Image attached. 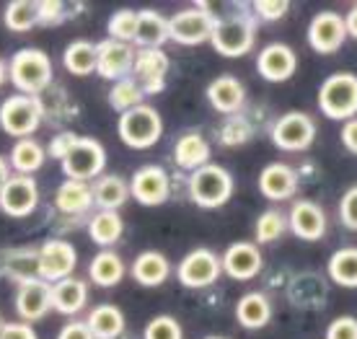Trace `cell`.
<instances>
[{
    "mask_svg": "<svg viewBox=\"0 0 357 339\" xmlns=\"http://www.w3.org/2000/svg\"><path fill=\"white\" fill-rule=\"evenodd\" d=\"M78 264L75 246L60 239L47 241L36 254V277L45 280L47 285H54L65 277H73V269Z\"/></svg>",
    "mask_w": 357,
    "mask_h": 339,
    "instance_id": "cell-10",
    "label": "cell"
},
{
    "mask_svg": "<svg viewBox=\"0 0 357 339\" xmlns=\"http://www.w3.org/2000/svg\"><path fill=\"white\" fill-rule=\"evenodd\" d=\"M257 70H259V75L264 81L282 83L295 75V70H298V57H295V52L287 45L272 42L257 57Z\"/></svg>",
    "mask_w": 357,
    "mask_h": 339,
    "instance_id": "cell-20",
    "label": "cell"
},
{
    "mask_svg": "<svg viewBox=\"0 0 357 339\" xmlns=\"http://www.w3.org/2000/svg\"><path fill=\"white\" fill-rule=\"evenodd\" d=\"M8 75L18 93L36 96V93H42L52 83V63H50L47 52L34 50V47H26V50H18L10 57Z\"/></svg>",
    "mask_w": 357,
    "mask_h": 339,
    "instance_id": "cell-2",
    "label": "cell"
},
{
    "mask_svg": "<svg viewBox=\"0 0 357 339\" xmlns=\"http://www.w3.org/2000/svg\"><path fill=\"white\" fill-rule=\"evenodd\" d=\"M86 326L93 334V339H116L122 331H125V316L116 306L107 303L98 306L89 313L86 319Z\"/></svg>",
    "mask_w": 357,
    "mask_h": 339,
    "instance_id": "cell-30",
    "label": "cell"
},
{
    "mask_svg": "<svg viewBox=\"0 0 357 339\" xmlns=\"http://www.w3.org/2000/svg\"><path fill=\"white\" fill-rule=\"evenodd\" d=\"M10 179V171H8V161L0 156V192H3V187H6V181Z\"/></svg>",
    "mask_w": 357,
    "mask_h": 339,
    "instance_id": "cell-49",
    "label": "cell"
},
{
    "mask_svg": "<svg viewBox=\"0 0 357 339\" xmlns=\"http://www.w3.org/2000/svg\"><path fill=\"white\" fill-rule=\"evenodd\" d=\"M233 195V176L223 166L218 163H207L202 169L192 171L189 176V197L192 202L205 210L225 205Z\"/></svg>",
    "mask_w": 357,
    "mask_h": 339,
    "instance_id": "cell-6",
    "label": "cell"
},
{
    "mask_svg": "<svg viewBox=\"0 0 357 339\" xmlns=\"http://www.w3.org/2000/svg\"><path fill=\"white\" fill-rule=\"evenodd\" d=\"M3 21L10 31H31L42 24V0H13L6 6Z\"/></svg>",
    "mask_w": 357,
    "mask_h": 339,
    "instance_id": "cell-32",
    "label": "cell"
},
{
    "mask_svg": "<svg viewBox=\"0 0 357 339\" xmlns=\"http://www.w3.org/2000/svg\"><path fill=\"white\" fill-rule=\"evenodd\" d=\"M340 220L347 231H357V184L342 195L340 199Z\"/></svg>",
    "mask_w": 357,
    "mask_h": 339,
    "instance_id": "cell-42",
    "label": "cell"
},
{
    "mask_svg": "<svg viewBox=\"0 0 357 339\" xmlns=\"http://www.w3.org/2000/svg\"><path fill=\"white\" fill-rule=\"evenodd\" d=\"M331 282L340 287H357V246H344L331 254L326 264Z\"/></svg>",
    "mask_w": 357,
    "mask_h": 339,
    "instance_id": "cell-34",
    "label": "cell"
},
{
    "mask_svg": "<svg viewBox=\"0 0 357 339\" xmlns=\"http://www.w3.org/2000/svg\"><path fill=\"white\" fill-rule=\"evenodd\" d=\"M50 301H52V308L57 313L73 316L89 301V285L78 277H65L60 282L50 285Z\"/></svg>",
    "mask_w": 357,
    "mask_h": 339,
    "instance_id": "cell-23",
    "label": "cell"
},
{
    "mask_svg": "<svg viewBox=\"0 0 357 339\" xmlns=\"http://www.w3.org/2000/svg\"><path fill=\"white\" fill-rule=\"evenodd\" d=\"M251 137V125L243 116H233L220 130V140L223 145H243Z\"/></svg>",
    "mask_w": 357,
    "mask_h": 339,
    "instance_id": "cell-41",
    "label": "cell"
},
{
    "mask_svg": "<svg viewBox=\"0 0 357 339\" xmlns=\"http://www.w3.org/2000/svg\"><path fill=\"white\" fill-rule=\"evenodd\" d=\"M259 192L272 202H282L298 192V174L287 163H269L259 174Z\"/></svg>",
    "mask_w": 357,
    "mask_h": 339,
    "instance_id": "cell-21",
    "label": "cell"
},
{
    "mask_svg": "<svg viewBox=\"0 0 357 339\" xmlns=\"http://www.w3.org/2000/svg\"><path fill=\"white\" fill-rule=\"evenodd\" d=\"M93 205V195L86 181H63L54 192V207L65 215H81Z\"/></svg>",
    "mask_w": 357,
    "mask_h": 339,
    "instance_id": "cell-29",
    "label": "cell"
},
{
    "mask_svg": "<svg viewBox=\"0 0 357 339\" xmlns=\"http://www.w3.org/2000/svg\"><path fill=\"white\" fill-rule=\"evenodd\" d=\"M116 135L122 137V143L127 148H132V151H148V148H153V145L161 140L163 135L161 114L151 104H140V107L119 114Z\"/></svg>",
    "mask_w": 357,
    "mask_h": 339,
    "instance_id": "cell-4",
    "label": "cell"
},
{
    "mask_svg": "<svg viewBox=\"0 0 357 339\" xmlns=\"http://www.w3.org/2000/svg\"><path fill=\"white\" fill-rule=\"evenodd\" d=\"M143 89L137 86V81H132V78H125V81H116L114 86H112V91H109V104H112V109H116L119 114H125V112H130V109L140 107L143 104Z\"/></svg>",
    "mask_w": 357,
    "mask_h": 339,
    "instance_id": "cell-37",
    "label": "cell"
},
{
    "mask_svg": "<svg viewBox=\"0 0 357 339\" xmlns=\"http://www.w3.org/2000/svg\"><path fill=\"white\" fill-rule=\"evenodd\" d=\"M215 27V16L207 6H195V8L178 10L169 18V39L181 47H197L210 42Z\"/></svg>",
    "mask_w": 357,
    "mask_h": 339,
    "instance_id": "cell-8",
    "label": "cell"
},
{
    "mask_svg": "<svg viewBox=\"0 0 357 339\" xmlns=\"http://www.w3.org/2000/svg\"><path fill=\"white\" fill-rule=\"evenodd\" d=\"M39 205V187L31 176H10L0 192V210L8 218H29Z\"/></svg>",
    "mask_w": 357,
    "mask_h": 339,
    "instance_id": "cell-14",
    "label": "cell"
},
{
    "mask_svg": "<svg viewBox=\"0 0 357 339\" xmlns=\"http://www.w3.org/2000/svg\"><path fill=\"white\" fill-rule=\"evenodd\" d=\"M93 195V205H98L101 210H119L130 197V184L122 176H98V181L91 189Z\"/></svg>",
    "mask_w": 357,
    "mask_h": 339,
    "instance_id": "cell-31",
    "label": "cell"
},
{
    "mask_svg": "<svg viewBox=\"0 0 357 339\" xmlns=\"http://www.w3.org/2000/svg\"><path fill=\"white\" fill-rule=\"evenodd\" d=\"M178 282L184 287H192V290H199V287H207L218 282V277L223 275V267H220V257L210 249H195L189 251L187 257L178 262Z\"/></svg>",
    "mask_w": 357,
    "mask_h": 339,
    "instance_id": "cell-11",
    "label": "cell"
},
{
    "mask_svg": "<svg viewBox=\"0 0 357 339\" xmlns=\"http://www.w3.org/2000/svg\"><path fill=\"white\" fill-rule=\"evenodd\" d=\"M340 137H342V143H344V148H347V153L357 156V116L342 125V135H340Z\"/></svg>",
    "mask_w": 357,
    "mask_h": 339,
    "instance_id": "cell-47",
    "label": "cell"
},
{
    "mask_svg": "<svg viewBox=\"0 0 357 339\" xmlns=\"http://www.w3.org/2000/svg\"><path fill=\"white\" fill-rule=\"evenodd\" d=\"M319 109L334 122H349L357 116V75L334 73L319 89Z\"/></svg>",
    "mask_w": 357,
    "mask_h": 339,
    "instance_id": "cell-3",
    "label": "cell"
},
{
    "mask_svg": "<svg viewBox=\"0 0 357 339\" xmlns=\"http://www.w3.org/2000/svg\"><path fill=\"white\" fill-rule=\"evenodd\" d=\"M130 269H132L135 282H140L143 287L163 285L171 275L169 259L163 257L161 251H143V254H137Z\"/></svg>",
    "mask_w": 357,
    "mask_h": 339,
    "instance_id": "cell-26",
    "label": "cell"
},
{
    "mask_svg": "<svg viewBox=\"0 0 357 339\" xmlns=\"http://www.w3.org/2000/svg\"><path fill=\"white\" fill-rule=\"evenodd\" d=\"M6 73H8V70H6V63H3V60H0V83L6 81Z\"/></svg>",
    "mask_w": 357,
    "mask_h": 339,
    "instance_id": "cell-50",
    "label": "cell"
},
{
    "mask_svg": "<svg viewBox=\"0 0 357 339\" xmlns=\"http://www.w3.org/2000/svg\"><path fill=\"white\" fill-rule=\"evenodd\" d=\"M135 45L140 50H161L169 42V18L158 10H137V29H135Z\"/></svg>",
    "mask_w": 357,
    "mask_h": 339,
    "instance_id": "cell-24",
    "label": "cell"
},
{
    "mask_svg": "<svg viewBox=\"0 0 357 339\" xmlns=\"http://www.w3.org/2000/svg\"><path fill=\"white\" fill-rule=\"evenodd\" d=\"M143 339H184V331H181V324L174 316L161 313V316H153L148 322Z\"/></svg>",
    "mask_w": 357,
    "mask_h": 339,
    "instance_id": "cell-40",
    "label": "cell"
},
{
    "mask_svg": "<svg viewBox=\"0 0 357 339\" xmlns=\"http://www.w3.org/2000/svg\"><path fill=\"white\" fill-rule=\"evenodd\" d=\"M326 339H357V319L355 316H337L326 326Z\"/></svg>",
    "mask_w": 357,
    "mask_h": 339,
    "instance_id": "cell-44",
    "label": "cell"
},
{
    "mask_svg": "<svg viewBox=\"0 0 357 339\" xmlns=\"http://www.w3.org/2000/svg\"><path fill=\"white\" fill-rule=\"evenodd\" d=\"M308 45L313 52L319 54H334L342 50V45L347 42V29H344V16L334 13V10H321L311 18L308 27Z\"/></svg>",
    "mask_w": 357,
    "mask_h": 339,
    "instance_id": "cell-12",
    "label": "cell"
},
{
    "mask_svg": "<svg viewBox=\"0 0 357 339\" xmlns=\"http://www.w3.org/2000/svg\"><path fill=\"white\" fill-rule=\"evenodd\" d=\"M254 231H257V243H275L280 241L287 231V218L280 210H264V213L257 218V225H254Z\"/></svg>",
    "mask_w": 357,
    "mask_h": 339,
    "instance_id": "cell-38",
    "label": "cell"
},
{
    "mask_svg": "<svg viewBox=\"0 0 357 339\" xmlns=\"http://www.w3.org/2000/svg\"><path fill=\"white\" fill-rule=\"evenodd\" d=\"M52 153L57 161H63L65 176L70 181H91L101 176L107 166V151L93 137L78 135H60L52 140Z\"/></svg>",
    "mask_w": 357,
    "mask_h": 339,
    "instance_id": "cell-1",
    "label": "cell"
},
{
    "mask_svg": "<svg viewBox=\"0 0 357 339\" xmlns=\"http://www.w3.org/2000/svg\"><path fill=\"white\" fill-rule=\"evenodd\" d=\"M344 29H347V36L357 39V6H352L349 13L344 16Z\"/></svg>",
    "mask_w": 357,
    "mask_h": 339,
    "instance_id": "cell-48",
    "label": "cell"
},
{
    "mask_svg": "<svg viewBox=\"0 0 357 339\" xmlns=\"http://www.w3.org/2000/svg\"><path fill=\"white\" fill-rule=\"evenodd\" d=\"M125 233V223L116 210H98L89 220V236L91 241L98 246H114Z\"/></svg>",
    "mask_w": 357,
    "mask_h": 339,
    "instance_id": "cell-33",
    "label": "cell"
},
{
    "mask_svg": "<svg viewBox=\"0 0 357 339\" xmlns=\"http://www.w3.org/2000/svg\"><path fill=\"white\" fill-rule=\"evenodd\" d=\"M210 145L199 133L181 135L174 145V163L184 171H197L210 163Z\"/></svg>",
    "mask_w": 357,
    "mask_h": 339,
    "instance_id": "cell-25",
    "label": "cell"
},
{
    "mask_svg": "<svg viewBox=\"0 0 357 339\" xmlns=\"http://www.w3.org/2000/svg\"><path fill=\"white\" fill-rule=\"evenodd\" d=\"M57 339H93V334L89 331L86 322H70L68 326H63V331L57 334Z\"/></svg>",
    "mask_w": 357,
    "mask_h": 339,
    "instance_id": "cell-46",
    "label": "cell"
},
{
    "mask_svg": "<svg viewBox=\"0 0 357 339\" xmlns=\"http://www.w3.org/2000/svg\"><path fill=\"white\" fill-rule=\"evenodd\" d=\"M135 29H137V10H130V8L112 13V18H109L107 24L109 36L114 42H125V45H130L135 39Z\"/></svg>",
    "mask_w": 357,
    "mask_h": 339,
    "instance_id": "cell-39",
    "label": "cell"
},
{
    "mask_svg": "<svg viewBox=\"0 0 357 339\" xmlns=\"http://www.w3.org/2000/svg\"><path fill=\"white\" fill-rule=\"evenodd\" d=\"M132 73L137 78V86L145 96L161 93L166 89V73H169V57L163 50H137L135 52Z\"/></svg>",
    "mask_w": 357,
    "mask_h": 339,
    "instance_id": "cell-16",
    "label": "cell"
},
{
    "mask_svg": "<svg viewBox=\"0 0 357 339\" xmlns=\"http://www.w3.org/2000/svg\"><path fill=\"white\" fill-rule=\"evenodd\" d=\"M251 8L257 10V16L264 18V21H280L290 10V3L287 0H257Z\"/></svg>",
    "mask_w": 357,
    "mask_h": 339,
    "instance_id": "cell-43",
    "label": "cell"
},
{
    "mask_svg": "<svg viewBox=\"0 0 357 339\" xmlns=\"http://www.w3.org/2000/svg\"><path fill=\"white\" fill-rule=\"evenodd\" d=\"M63 65L65 70L73 73V75H91V73H96V45L93 42H83V39L68 45L63 52Z\"/></svg>",
    "mask_w": 357,
    "mask_h": 339,
    "instance_id": "cell-36",
    "label": "cell"
},
{
    "mask_svg": "<svg viewBox=\"0 0 357 339\" xmlns=\"http://www.w3.org/2000/svg\"><path fill=\"white\" fill-rule=\"evenodd\" d=\"M42 125V104L36 96H8L0 104V127L3 133L18 140H26Z\"/></svg>",
    "mask_w": 357,
    "mask_h": 339,
    "instance_id": "cell-7",
    "label": "cell"
},
{
    "mask_svg": "<svg viewBox=\"0 0 357 339\" xmlns=\"http://www.w3.org/2000/svg\"><path fill=\"white\" fill-rule=\"evenodd\" d=\"M257 42V21L249 16H231V18H215L210 45L215 52L223 57H243L254 50Z\"/></svg>",
    "mask_w": 357,
    "mask_h": 339,
    "instance_id": "cell-5",
    "label": "cell"
},
{
    "mask_svg": "<svg viewBox=\"0 0 357 339\" xmlns=\"http://www.w3.org/2000/svg\"><path fill=\"white\" fill-rule=\"evenodd\" d=\"M272 319V303L264 293H243L236 303V322L243 329H264Z\"/></svg>",
    "mask_w": 357,
    "mask_h": 339,
    "instance_id": "cell-27",
    "label": "cell"
},
{
    "mask_svg": "<svg viewBox=\"0 0 357 339\" xmlns=\"http://www.w3.org/2000/svg\"><path fill=\"white\" fill-rule=\"evenodd\" d=\"M207 101L220 114H238L246 104V89L236 75H220L207 86Z\"/></svg>",
    "mask_w": 357,
    "mask_h": 339,
    "instance_id": "cell-22",
    "label": "cell"
},
{
    "mask_svg": "<svg viewBox=\"0 0 357 339\" xmlns=\"http://www.w3.org/2000/svg\"><path fill=\"white\" fill-rule=\"evenodd\" d=\"M127 184H130V197H135L145 207L163 205L171 195V179L161 166H143V169H137Z\"/></svg>",
    "mask_w": 357,
    "mask_h": 339,
    "instance_id": "cell-13",
    "label": "cell"
},
{
    "mask_svg": "<svg viewBox=\"0 0 357 339\" xmlns=\"http://www.w3.org/2000/svg\"><path fill=\"white\" fill-rule=\"evenodd\" d=\"M207 339H225V337H207Z\"/></svg>",
    "mask_w": 357,
    "mask_h": 339,
    "instance_id": "cell-51",
    "label": "cell"
},
{
    "mask_svg": "<svg viewBox=\"0 0 357 339\" xmlns=\"http://www.w3.org/2000/svg\"><path fill=\"white\" fill-rule=\"evenodd\" d=\"M287 228L301 239V241H321L326 236V213L319 202L313 199H298L290 207Z\"/></svg>",
    "mask_w": 357,
    "mask_h": 339,
    "instance_id": "cell-18",
    "label": "cell"
},
{
    "mask_svg": "<svg viewBox=\"0 0 357 339\" xmlns=\"http://www.w3.org/2000/svg\"><path fill=\"white\" fill-rule=\"evenodd\" d=\"M135 65V50L132 45L104 39L96 45V73L104 81H125L130 78Z\"/></svg>",
    "mask_w": 357,
    "mask_h": 339,
    "instance_id": "cell-15",
    "label": "cell"
},
{
    "mask_svg": "<svg viewBox=\"0 0 357 339\" xmlns=\"http://www.w3.org/2000/svg\"><path fill=\"white\" fill-rule=\"evenodd\" d=\"M45 158L47 156H45V151H42V145L36 143V140H31V137H26V140H18V143L13 145L8 163L16 169V174L31 176L34 171H39L45 166Z\"/></svg>",
    "mask_w": 357,
    "mask_h": 339,
    "instance_id": "cell-35",
    "label": "cell"
},
{
    "mask_svg": "<svg viewBox=\"0 0 357 339\" xmlns=\"http://www.w3.org/2000/svg\"><path fill=\"white\" fill-rule=\"evenodd\" d=\"M316 140V122L305 112H287L272 125V143L280 151L303 153Z\"/></svg>",
    "mask_w": 357,
    "mask_h": 339,
    "instance_id": "cell-9",
    "label": "cell"
},
{
    "mask_svg": "<svg viewBox=\"0 0 357 339\" xmlns=\"http://www.w3.org/2000/svg\"><path fill=\"white\" fill-rule=\"evenodd\" d=\"M0 339H39V337H36V331L31 329V324L13 322V324H3Z\"/></svg>",
    "mask_w": 357,
    "mask_h": 339,
    "instance_id": "cell-45",
    "label": "cell"
},
{
    "mask_svg": "<svg viewBox=\"0 0 357 339\" xmlns=\"http://www.w3.org/2000/svg\"><path fill=\"white\" fill-rule=\"evenodd\" d=\"M261 264H264V257H261V249L251 241H236L228 246V251L220 259V267L231 280H238V282H246V280H254V277L261 272Z\"/></svg>",
    "mask_w": 357,
    "mask_h": 339,
    "instance_id": "cell-17",
    "label": "cell"
},
{
    "mask_svg": "<svg viewBox=\"0 0 357 339\" xmlns=\"http://www.w3.org/2000/svg\"><path fill=\"white\" fill-rule=\"evenodd\" d=\"M91 282L98 287H114L125 280V262L112 249H101L89 264Z\"/></svg>",
    "mask_w": 357,
    "mask_h": 339,
    "instance_id": "cell-28",
    "label": "cell"
},
{
    "mask_svg": "<svg viewBox=\"0 0 357 339\" xmlns=\"http://www.w3.org/2000/svg\"><path fill=\"white\" fill-rule=\"evenodd\" d=\"M50 308H52V301H50V285L45 280H39V277L21 280L16 293V313L21 316V322H39V319H45Z\"/></svg>",
    "mask_w": 357,
    "mask_h": 339,
    "instance_id": "cell-19",
    "label": "cell"
}]
</instances>
